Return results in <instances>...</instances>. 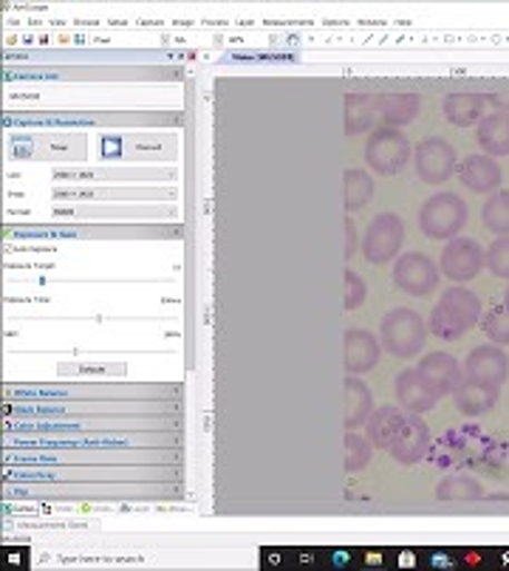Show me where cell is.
<instances>
[{
	"mask_svg": "<svg viewBox=\"0 0 509 571\" xmlns=\"http://www.w3.org/2000/svg\"><path fill=\"white\" fill-rule=\"evenodd\" d=\"M376 114L385 122V128H402V125L413 122L422 114V97L411 91L380 93L376 97Z\"/></svg>",
	"mask_w": 509,
	"mask_h": 571,
	"instance_id": "cell-16",
	"label": "cell"
},
{
	"mask_svg": "<svg viewBox=\"0 0 509 571\" xmlns=\"http://www.w3.org/2000/svg\"><path fill=\"white\" fill-rule=\"evenodd\" d=\"M343 187H345V209L354 213L362 209L374 198V178L362 170H345L343 173Z\"/></svg>",
	"mask_w": 509,
	"mask_h": 571,
	"instance_id": "cell-23",
	"label": "cell"
},
{
	"mask_svg": "<svg viewBox=\"0 0 509 571\" xmlns=\"http://www.w3.org/2000/svg\"><path fill=\"white\" fill-rule=\"evenodd\" d=\"M464 374L501 387L509 380V356L503 354L501 345H479L467 356Z\"/></svg>",
	"mask_w": 509,
	"mask_h": 571,
	"instance_id": "cell-11",
	"label": "cell"
},
{
	"mask_svg": "<svg viewBox=\"0 0 509 571\" xmlns=\"http://www.w3.org/2000/svg\"><path fill=\"white\" fill-rule=\"evenodd\" d=\"M380 339L365 328H345V374H369L380 363Z\"/></svg>",
	"mask_w": 509,
	"mask_h": 571,
	"instance_id": "cell-12",
	"label": "cell"
},
{
	"mask_svg": "<svg viewBox=\"0 0 509 571\" xmlns=\"http://www.w3.org/2000/svg\"><path fill=\"white\" fill-rule=\"evenodd\" d=\"M481 319V301L464 286H453L430 312V332L439 339H461Z\"/></svg>",
	"mask_w": 509,
	"mask_h": 571,
	"instance_id": "cell-1",
	"label": "cell"
},
{
	"mask_svg": "<svg viewBox=\"0 0 509 571\" xmlns=\"http://www.w3.org/2000/svg\"><path fill=\"white\" fill-rule=\"evenodd\" d=\"M479 145L487 156H507L509 154V111L484 114L479 122Z\"/></svg>",
	"mask_w": 509,
	"mask_h": 571,
	"instance_id": "cell-20",
	"label": "cell"
},
{
	"mask_svg": "<svg viewBox=\"0 0 509 571\" xmlns=\"http://www.w3.org/2000/svg\"><path fill=\"white\" fill-rule=\"evenodd\" d=\"M435 498H439V501H479V498H484V486L472 479V475L456 473L439 481Z\"/></svg>",
	"mask_w": 509,
	"mask_h": 571,
	"instance_id": "cell-22",
	"label": "cell"
},
{
	"mask_svg": "<svg viewBox=\"0 0 509 571\" xmlns=\"http://www.w3.org/2000/svg\"><path fill=\"white\" fill-rule=\"evenodd\" d=\"M371 450H374V444L369 439L354 431H345V470L349 473H360L362 467H369Z\"/></svg>",
	"mask_w": 509,
	"mask_h": 571,
	"instance_id": "cell-25",
	"label": "cell"
},
{
	"mask_svg": "<svg viewBox=\"0 0 509 571\" xmlns=\"http://www.w3.org/2000/svg\"><path fill=\"white\" fill-rule=\"evenodd\" d=\"M371 387L360 376H345V431H356L371 416Z\"/></svg>",
	"mask_w": 509,
	"mask_h": 571,
	"instance_id": "cell-19",
	"label": "cell"
},
{
	"mask_svg": "<svg viewBox=\"0 0 509 571\" xmlns=\"http://www.w3.org/2000/svg\"><path fill=\"white\" fill-rule=\"evenodd\" d=\"M459 178L467 190L492 193L501 185V167H498V161L487 154L470 156V159H464V165L459 167Z\"/></svg>",
	"mask_w": 509,
	"mask_h": 571,
	"instance_id": "cell-17",
	"label": "cell"
},
{
	"mask_svg": "<svg viewBox=\"0 0 509 571\" xmlns=\"http://www.w3.org/2000/svg\"><path fill=\"white\" fill-rule=\"evenodd\" d=\"M393 283L411 297H428L439 286V266L422 253H408L393 264Z\"/></svg>",
	"mask_w": 509,
	"mask_h": 571,
	"instance_id": "cell-6",
	"label": "cell"
},
{
	"mask_svg": "<svg viewBox=\"0 0 509 571\" xmlns=\"http://www.w3.org/2000/svg\"><path fill=\"white\" fill-rule=\"evenodd\" d=\"M467 216L470 209L464 198L456 193H439V196H430L419 209V229L430 240H453L464 229Z\"/></svg>",
	"mask_w": 509,
	"mask_h": 571,
	"instance_id": "cell-2",
	"label": "cell"
},
{
	"mask_svg": "<svg viewBox=\"0 0 509 571\" xmlns=\"http://www.w3.org/2000/svg\"><path fill=\"white\" fill-rule=\"evenodd\" d=\"M481 216H484V227L490 229V233L509 235V193L498 190L496 196L487 198Z\"/></svg>",
	"mask_w": 509,
	"mask_h": 571,
	"instance_id": "cell-24",
	"label": "cell"
},
{
	"mask_svg": "<svg viewBox=\"0 0 509 571\" xmlns=\"http://www.w3.org/2000/svg\"><path fill=\"white\" fill-rule=\"evenodd\" d=\"M405 422L408 413L402 411V407H376L369 416V422H365V439H369L376 450H391V444L397 442L399 431L405 427Z\"/></svg>",
	"mask_w": 509,
	"mask_h": 571,
	"instance_id": "cell-15",
	"label": "cell"
},
{
	"mask_svg": "<svg viewBox=\"0 0 509 571\" xmlns=\"http://www.w3.org/2000/svg\"><path fill=\"white\" fill-rule=\"evenodd\" d=\"M365 295H369V289H365V280H362L356 272L345 269V297H343L345 312H354V308H360L362 303H365Z\"/></svg>",
	"mask_w": 509,
	"mask_h": 571,
	"instance_id": "cell-28",
	"label": "cell"
},
{
	"mask_svg": "<svg viewBox=\"0 0 509 571\" xmlns=\"http://www.w3.org/2000/svg\"><path fill=\"white\" fill-rule=\"evenodd\" d=\"M376 114V97L371 93H345V136L369 130Z\"/></svg>",
	"mask_w": 509,
	"mask_h": 571,
	"instance_id": "cell-21",
	"label": "cell"
},
{
	"mask_svg": "<svg viewBox=\"0 0 509 571\" xmlns=\"http://www.w3.org/2000/svg\"><path fill=\"white\" fill-rule=\"evenodd\" d=\"M405 240V224L393 213H382L365 229L362 238V255L369 264H391Z\"/></svg>",
	"mask_w": 509,
	"mask_h": 571,
	"instance_id": "cell-5",
	"label": "cell"
},
{
	"mask_svg": "<svg viewBox=\"0 0 509 571\" xmlns=\"http://www.w3.org/2000/svg\"><path fill=\"white\" fill-rule=\"evenodd\" d=\"M453 402L461 416H484V413H490L496 407L498 387L490 385V382L472 380V376H461V382L453 391Z\"/></svg>",
	"mask_w": 509,
	"mask_h": 571,
	"instance_id": "cell-13",
	"label": "cell"
},
{
	"mask_svg": "<svg viewBox=\"0 0 509 571\" xmlns=\"http://www.w3.org/2000/svg\"><path fill=\"white\" fill-rule=\"evenodd\" d=\"M411 159V141L399 128H376L365 141V161L380 176H397Z\"/></svg>",
	"mask_w": 509,
	"mask_h": 571,
	"instance_id": "cell-4",
	"label": "cell"
},
{
	"mask_svg": "<svg viewBox=\"0 0 509 571\" xmlns=\"http://www.w3.org/2000/svg\"><path fill=\"white\" fill-rule=\"evenodd\" d=\"M356 246H360V238H356V227L351 218H345V260L354 258Z\"/></svg>",
	"mask_w": 509,
	"mask_h": 571,
	"instance_id": "cell-29",
	"label": "cell"
},
{
	"mask_svg": "<svg viewBox=\"0 0 509 571\" xmlns=\"http://www.w3.org/2000/svg\"><path fill=\"white\" fill-rule=\"evenodd\" d=\"M413 161H417V176L422 178L424 185H442V181H448L453 176L456 167H459L453 145L444 139H435V136L433 139L419 141Z\"/></svg>",
	"mask_w": 509,
	"mask_h": 571,
	"instance_id": "cell-7",
	"label": "cell"
},
{
	"mask_svg": "<svg viewBox=\"0 0 509 571\" xmlns=\"http://www.w3.org/2000/svg\"><path fill=\"white\" fill-rule=\"evenodd\" d=\"M484 264L492 275L509 280V235H501L498 240H492V246L487 249Z\"/></svg>",
	"mask_w": 509,
	"mask_h": 571,
	"instance_id": "cell-27",
	"label": "cell"
},
{
	"mask_svg": "<svg viewBox=\"0 0 509 571\" xmlns=\"http://www.w3.org/2000/svg\"><path fill=\"white\" fill-rule=\"evenodd\" d=\"M397 402L402 411L422 416V413L433 411L439 396L424 385V380L419 376L417 368H408L397 376Z\"/></svg>",
	"mask_w": 509,
	"mask_h": 571,
	"instance_id": "cell-14",
	"label": "cell"
},
{
	"mask_svg": "<svg viewBox=\"0 0 509 571\" xmlns=\"http://www.w3.org/2000/svg\"><path fill=\"white\" fill-rule=\"evenodd\" d=\"M487 97L484 93H448L444 97V117L456 128H472L484 119Z\"/></svg>",
	"mask_w": 509,
	"mask_h": 571,
	"instance_id": "cell-18",
	"label": "cell"
},
{
	"mask_svg": "<svg viewBox=\"0 0 509 571\" xmlns=\"http://www.w3.org/2000/svg\"><path fill=\"white\" fill-rule=\"evenodd\" d=\"M503 306L509 308V289H507V295H503Z\"/></svg>",
	"mask_w": 509,
	"mask_h": 571,
	"instance_id": "cell-31",
	"label": "cell"
},
{
	"mask_svg": "<svg viewBox=\"0 0 509 571\" xmlns=\"http://www.w3.org/2000/svg\"><path fill=\"white\" fill-rule=\"evenodd\" d=\"M380 334L388 354L402 356V360L417 356L424 348V343H428V326H424V319L413 308H393V312H388L382 317Z\"/></svg>",
	"mask_w": 509,
	"mask_h": 571,
	"instance_id": "cell-3",
	"label": "cell"
},
{
	"mask_svg": "<svg viewBox=\"0 0 509 571\" xmlns=\"http://www.w3.org/2000/svg\"><path fill=\"white\" fill-rule=\"evenodd\" d=\"M487 102H492L498 111H509V91H496L487 97Z\"/></svg>",
	"mask_w": 509,
	"mask_h": 571,
	"instance_id": "cell-30",
	"label": "cell"
},
{
	"mask_svg": "<svg viewBox=\"0 0 509 571\" xmlns=\"http://www.w3.org/2000/svg\"><path fill=\"white\" fill-rule=\"evenodd\" d=\"M481 328L496 345H509V308L492 306L487 317L481 319Z\"/></svg>",
	"mask_w": 509,
	"mask_h": 571,
	"instance_id": "cell-26",
	"label": "cell"
},
{
	"mask_svg": "<svg viewBox=\"0 0 509 571\" xmlns=\"http://www.w3.org/2000/svg\"><path fill=\"white\" fill-rule=\"evenodd\" d=\"M430 447H433L430 427L417 416V413H411L405 427L399 431L397 442L391 444V455L397 464H402V467H413V464H419V461L430 453Z\"/></svg>",
	"mask_w": 509,
	"mask_h": 571,
	"instance_id": "cell-10",
	"label": "cell"
},
{
	"mask_svg": "<svg viewBox=\"0 0 509 571\" xmlns=\"http://www.w3.org/2000/svg\"><path fill=\"white\" fill-rule=\"evenodd\" d=\"M419 376L424 380V385L433 391L439 400H444V396H453L456 385L461 382V365L456 356L444 354V351H433V354L422 356L419 360Z\"/></svg>",
	"mask_w": 509,
	"mask_h": 571,
	"instance_id": "cell-9",
	"label": "cell"
},
{
	"mask_svg": "<svg viewBox=\"0 0 509 571\" xmlns=\"http://www.w3.org/2000/svg\"><path fill=\"white\" fill-rule=\"evenodd\" d=\"M484 260L487 253L481 249L479 240L453 238L442 249V275H448L456 283H467L484 269Z\"/></svg>",
	"mask_w": 509,
	"mask_h": 571,
	"instance_id": "cell-8",
	"label": "cell"
}]
</instances>
